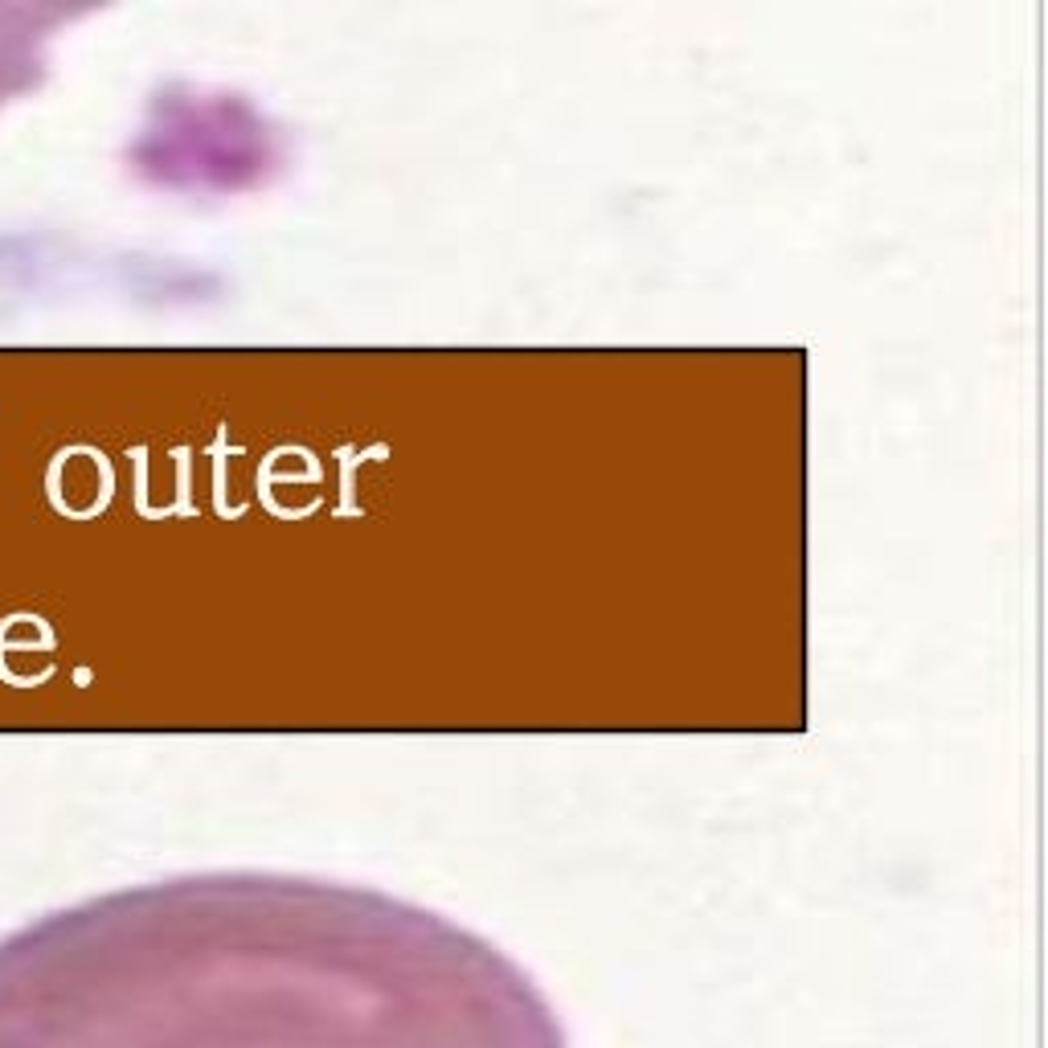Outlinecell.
I'll list each match as a JSON object with an SVG mask.
<instances>
[{"label":"cell","mask_w":1048,"mask_h":1048,"mask_svg":"<svg viewBox=\"0 0 1048 1048\" xmlns=\"http://www.w3.org/2000/svg\"><path fill=\"white\" fill-rule=\"evenodd\" d=\"M0 1048H565L537 983L426 905L185 872L0 938Z\"/></svg>","instance_id":"obj_1"}]
</instances>
